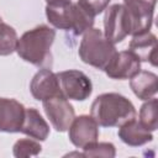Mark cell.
Returning a JSON list of instances; mask_svg holds the SVG:
<instances>
[{"label":"cell","mask_w":158,"mask_h":158,"mask_svg":"<svg viewBox=\"0 0 158 158\" xmlns=\"http://www.w3.org/2000/svg\"><path fill=\"white\" fill-rule=\"evenodd\" d=\"M56 38V31L46 25H40L25 32L17 41L16 52L25 62L37 67L52 64L51 47Z\"/></svg>","instance_id":"6da1fadb"},{"label":"cell","mask_w":158,"mask_h":158,"mask_svg":"<svg viewBox=\"0 0 158 158\" xmlns=\"http://www.w3.org/2000/svg\"><path fill=\"white\" fill-rule=\"evenodd\" d=\"M90 116L99 126L115 127L136 117V109L123 95L117 93H105L96 96L93 101Z\"/></svg>","instance_id":"7a4b0ae2"},{"label":"cell","mask_w":158,"mask_h":158,"mask_svg":"<svg viewBox=\"0 0 158 158\" xmlns=\"http://www.w3.org/2000/svg\"><path fill=\"white\" fill-rule=\"evenodd\" d=\"M46 16L54 27L64 31L81 35L94 25V16L86 12L78 2H67L62 5H47Z\"/></svg>","instance_id":"3957f363"},{"label":"cell","mask_w":158,"mask_h":158,"mask_svg":"<svg viewBox=\"0 0 158 158\" xmlns=\"http://www.w3.org/2000/svg\"><path fill=\"white\" fill-rule=\"evenodd\" d=\"M116 52L115 44L104 36L101 30L94 27H90L84 32L78 49V54L84 63L102 70Z\"/></svg>","instance_id":"277c9868"},{"label":"cell","mask_w":158,"mask_h":158,"mask_svg":"<svg viewBox=\"0 0 158 158\" xmlns=\"http://www.w3.org/2000/svg\"><path fill=\"white\" fill-rule=\"evenodd\" d=\"M60 93L65 99L83 101L88 99L93 91L90 78L80 70L69 69L57 73Z\"/></svg>","instance_id":"5b68a950"},{"label":"cell","mask_w":158,"mask_h":158,"mask_svg":"<svg viewBox=\"0 0 158 158\" xmlns=\"http://www.w3.org/2000/svg\"><path fill=\"white\" fill-rule=\"evenodd\" d=\"M130 31L131 26L126 7L121 4L111 5L104 16V36L115 44L130 35Z\"/></svg>","instance_id":"8992f818"},{"label":"cell","mask_w":158,"mask_h":158,"mask_svg":"<svg viewBox=\"0 0 158 158\" xmlns=\"http://www.w3.org/2000/svg\"><path fill=\"white\" fill-rule=\"evenodd\" d=\"M156 2L157 0H123V6L130 19V35L149 31L153 22Z\"/></svg>","instance_id":"52a82bcc"},{"label":"cell","mask_w":158,"mask_h":158,"mask_svg":"<svg viewBox=\"0 0 158 158\" xmlns=\"http://www.w3.org/2000/svg\"><path fill=\"white\" fill-rule=\"evenodd\" d=\"M42 102L43 110L49 118L53 128L58 132L67 131L75 117L72 104L64 96H53Z\"/></svg>","instance_id":"ba28073f"},{"label":"cell","mask_w":158,"mask_h":158,"mask_svg":"<svg viewBox=\"0 0 158 158\" xmlns=\"http://www.w3.org/2000/svg\"><path fill=\"white\" fill-rule=\"evenodd\" d=\"M99 138V125L91 116L81 115L74 117L69 126V139L78 148H85L86 146L96 142Z\"/></svg>","instance_id":"9c48e42d"},{"label":"cell","mask_w":158,"mask_h":158,"mask_svg":"<svg viewBox=\"0 0 158 158\" xmlns=\"http://www.w3.org/2000/svg\"><path fill=\"white\" fill-rule=\"evenodd\" d=\"M104 70L111 79H131L141 70V62L130 51H121L116 52Z\"/></svg>","instance_id":"30bf717a"},{"label":"cell","mask_w":158,"mask_h":158,"mask_svg":"<svg viewBox=\"0 0 158 158\" xmlns=\"http://www.w3.org/2000/svg\"><path fill=\"white\" fill-rule=\"evenodd\" d=\"M30 90L36 100L44 101L53 96H63L60 93L57 74L48 68L38 70L30 84Z\"/></svg>","instance_id":"8fae6325"},{"label":"cell","mask_w":158,"mask_h":158,"mask_svg":"<svg viewBox=\"0 0 158 158\" xmlns=\"http://www.w3.org/2000/svg\"><path fill=\"white\" fill-rule=\"evenodd\" d=\"M25 107L15 99L0 98V132H20Z\"/></svg>","instance_id":"7c38bea8"},{"label":"cell","mask_w":158,"mask_h":158,"mask_svg":"<svg viewBox=\"0 0 158 158\" xmlns=\"http://www.w3.org/2000/svg\"><path fill=\"white\" fill-rule=\"evenodd\" d=\"M128 51L133 53L139 62H149L157 65V37L149 31L133 35L128 44Z\"/></svg>","instance_id":"4fadbf2b"},{"label":"cell","mask_w":158,"mask_h":158,"mask_svg":"<svg viewBox=\"0 0 158 158\" xmlns=\"http://www.w3.org/2000/svg\"><path fill=\"white\" fill-rule=\"evenodd\" d=\"M118 137L121 141L128 146L138 147L142 144H146L152 141L153 136L151 131H148L146 127L142 126V123L136 120V117L126 121L120 126L118 130Z\"/></svg>","instance_id":"5bb4252c"},{"label":"cell","mask_w":158,"mask_h":158,"mask_svg":"<svg viewBox=\"0 0 158 158\" xmlns=\"http://www.w3.org/2000/svg\"><path fill=\"white\" fill-rule=\"evenodd\" d=\"M20 132L35 139L44 141L49 135V126L36 109L30 107L25 109V116L20 127Z\"/></svg>","instance_id":"9a60e30c"},{"label":"cell","mask_w":158,"mask_h":158,"mask_svg":"<svg viewBox=\"0 0 158 158\" xmlns=\"http://www.w3.org/2000/svg\"><path fill=\"white\" fill-rule=\"evenodd\" d=\"M130 86L133 94L141 100L153 98L158 89V78L154 73L148 70H139L130 80Z\"/></svg>","instance_id":"2e32d148"},{"label":"cell","mask_w":158,"mask_h":158,"mask_svg":"<svg viewBox=\"0 0 158 158\" xmlns=\"http://www.w3.org/2000/svg\"><path fill=\"white\" fill-rule=\"evenodd\" d=\"M16 31L5 22H0V56H9L16 51L17 46Z\"/></svg>","instance_id":"e0dca14e"},{"label":"cell","mask_w":158,"mask_h":158,"mask_svg":"<svg viewBox=\"0 0 158 158\" xmlns=\"http://www.w3.org/2000/svg\"><path fill=\"white\" fill-rule=\"evenodd\" d=\"M157 105L158 101L156 98L148 99L139 110V122L148 131L157 130Z\"/></svg>","instance_id":"ac0fdd59"},{"label":"cell","mask_w":158,"mask_h":158,"mask_svg":"<svg viewBox=\"0 0 158 158\" xmlns=\"http://www.w3.org/2000/svg\"><path fill=\"white\" fill-rule=\"evenodd\" d=\"M84 152L80 153L83 157L93 158V157H105V158H114L116 154L115 146L109 142H94L85 148H83Z\"/></svg>","instance_id":"d6986e66"},{"label":"cell","mask_w":158,"mask_h":158,"mask_svg":"<svg viewBox=\"0 0 158 158\" xmlns=\"http://www.w3.org/2000/svg\"><path fill=\"white\" fill-rule=\"evenodd\" d=\"M12 148H14V156L17 158L37 156L42 151L41 144L30 138H22V139L16 141V143L14 144Z\"/></svg>","instance_id":"ffe728a7"},{"label":"cell","mask_w":158,"mask_h":158,"mask_svg":"<svg viewBox=\"0 0 158 158\" xmlns=\"http://www.w3.org/2000/svg\"><path fill=\"white\" fill-rule=\"evenodd\" d=\"M110 1L111 0H78V4L95 17V15H99L107 7Z\"/></svg>","instance_id":"44dd1931"},{"label":"cell","mask_w":158,"mask_h":158,"mask_svg":"<svg viewBox=\"0 0 158 158\" xmlns=\"http://www.w3.org/2000/svg\"><path fill=\"white\" fill-rule=\"evenodd\" d=\"M47 5H62V4H67L70 2L72 0H46Z\"/></svg>","instance_id":"7402d4cb"},{"label":"cell","mask_w":158,"mask_h":158,"mask_svg":"<svg viewBox=\"0 0 158 158\" xmlns=\"http://www.w3.org/2000/svg\"><path fill=\"white\" fill-rule=\"evenodd\" d=\"M1 21H2V20H1V17H0V22H1Z\"/></svg>","instance_id":"603a6c76"}]
</instances>
